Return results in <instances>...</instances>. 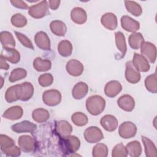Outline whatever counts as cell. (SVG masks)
I'll return each instance as SVG.
<instances>
[{
  "label": "cell",
  "instance_id": "obj_24",
  "mask_svg": "<svg viewBox=\"0 0 157 157\" xmlns=\"http://www.w3.org/2000/svg\"><path fill=\"white\" fill-rule=\"evenodd\" d=\"M88 91V86L84 82L77 83L72 90V94L74 99H81L85 97Z\"/></svg>",
  "mask_w": 157,
  "mask_h": 157
},
{
  "label": "cell",
  "instance_id": "obj_1",
  "mask_svg": "<svg viewBox=\"0 0 157 157\" xmlns=\"http://www.w3.org/2000/svg\"><path fill=\"white\" fill-rule=\"evenodd\" d=\"M0 147L2 151L7 156L15 157L21 154L20 148L17 147L13 140L6 135H0Z\"/></svg>",
  "mask_w": 157,
  "mask_h": 157
},
{
  "label": "cell",
  "instance_id": "obj_43",
  "mask_svg": "<svg viewBox=\"0 0 157 157\" xmlns=\"http://www.w3.org/2000/svg\"><path fill=\"white\" fill-rule=\"evenodd\" d=\"M53 81V75L51 74L46 73L44 74L40 75L38 79L39 83L42 86H48L52 85Z\"/></svg>",
  "mask_w": 157,
  "mask_h": 157
},
{
  "label": "cell",
  "instance_id": "obj_18",
  "mask_svg": "<svg viewBox=\"0 0 157 157\" xmlns=\"http://www.w3.org/2000/svg\"><path fill=\"white\" fill-rule=\"evenodd\" d=\"M122 90L121 83L117 80H112L108 82L104 88L105 95L109 98L115 97Z\"/></svg>",
  "mask_w": 157,
  "mask_h": 157
},
{
  "label": "cell",
  "instance_id": "obj_6",
  "mask_svg": "<svg viewBox=\"0 0 157 157\" xmlns=\"http://www.w3.org/2000/svg\"><path fill=\"white\" fill-rule=\"evenodd\" d=\"M17 85V95L18 99L26 101L29 100L33 96L34 88L31 83L24 82Z\"/></svg>",
  "mask_w": 157,
  "mask_h": 157
},
{
  "label": "cell",
  "instance_id": "obj_11",
  "mask_svg": "<svg viewBox=\"0 0 157 157\" xmlns=\"http://www.w3.org/2000/svg\"><path fill=\"white\" fill-rule=\"evenodd\" d=\"M18 142L20 149L24 152L29 153L34 151L35 149V140L30 136L24 135L19 137Z\"/></svg>",
  "mask_w": 157,
  "mask_h": 157
},
{
  "label": "cell",
  "instance_id": "obj_45",
  "mask_svg": "<svg viewBox=\"0 0 157 157\" xmlns=\"http://www.w3.org/2000/svg\"><path fill=\"white\" fill-rule=\"evenodd\" d=\"M10 2L13 4V6L19 9H26L28 7V5L23 1H11Z\"/></svg>",
  "mask_w": 157,
  "mask_h": 157
},
{
  "label": "cell",
  "instance_id": "obj_17",
  "mask_svg": "<svg viewBox=\"0 0 157 157\" xmlns=\"http://www.w3.org/2000/svg\"><path fill=\"white\" fill-rule=\"evenodd\" d=\"M121 27L129 32H136L140 28V23L129 16L124 15L121 18Z\"/></svg>",
  "mask_w": 157,
  "mask_h": 157
},
{
  "label": "cell",
  "instance_id": "obj_33",
  "mask_svg": "<svg viewBox=\"0 0 157 157\" xmlns=\"http://www.w3.org/2000/svg\"><path fill=\"white\" fill-rule=\"evenodd\" d=\"M32 117L33 120L38 123H43L46 121L50 117V114L48 110L39 108L34 110L33 112Z\"/></svg>",
  "mask_w": 157,
  "mask_h": 157
},
{
  "label": "cell",
  "instance_id": "obj_42",
  "mask_svg": "<svg viewBox=\"0 0 157 157\" xmlns=\"http://www.w3.org/2000/svg\"><path fill=\"white\" fill-rule=\"evenodd\" d=\"M127 155L126 148L121 143L116 145L112 150V156L113 157H126Z\"/></svg>",
  "mask_w": 157,
  "mask_h": 157
},
{
  "label": "cell",
  "instance_id": "obj_16",
  "mask_svg": "<svg viewBox=\"0 0 157 157\" xmlns=\"http://www.w3.org/2000/svg\"><path fill=\"white\" fill-rule=\"evenodd\" d=\"M101 126L107 131L112 132L115 131L118 127V120L115 117L112 115H106L100 120Z\"/></svg>",
  "mask_w": 157,
  "mask_h": 157
},
{
  "label": "cell",
  "instance_id": "obj_44",
  "mask_svg": "<svg viewBox=\"0 0 157 157\" xmlns=\"http://www.w3.org/2000/svg\"><path fill=\"white\" fill-rule=\"evenodd\" d=\"M15 34L23 46L31 49H34V47L31 41L25 35L17 31H15Z\"/></svg>",
  "mask_w": 157,
  "mask_h": 157
},
{
  "label": "cell",
  "instance_id": "obj_22",
  "mask_svg": "<svg viewBox=\"0 0 157 157\" xmlns=\"http://www.w3.org/2000/svg\"><path fill=\"white\" fill-rule=\"evenodd\" d=\"M56 131L61 138L70 136L72 131V126L66 121L61 120L57 123Z\"/></svg>",
  "mask_w": 157,
  "mask_h": 157
},
{
  "label": "cell",
  "instance_id": "obj_8",
  "mask_svg": "<svg viewBox=\"0 0 157 157\" xmlns=\"http://www.w3.org/2000/svg\"><path fill=\"white\" fill-rule=\"evenodd\" d=\"M141 53L144 57H145L150 63H154L156 58V46L149 42H145L141 45Z\"/></svg>",
  "mask_w": 157,
  "mask_h": 157
},
{
  "label": "cell",
  "instance_id": "obj_5",
  "mask_svg": "<svg viewBox=\"0 0 157 157\" xmlns=\"http://www.w3.org/2000/svg\"><path fill=\"white\" fill-rule=\"evenodd\" d=\"M44 102L49 106H55L59 104L61 100V94L56 90H50L45 91L42 95Z\"/></svg>",
  "mask_w": 157,
  "mask_h": 157
},
{
  "label": "cell",
  "instance_id": "obj_19",
  "mask_svg": "<svg viewBox=\"0 0 157 157\" xmlns=\"http://www.w3.org/2000/svg\"><path fill=\"white\" fill-rule=\"evenodd\" d=\"M34 40L36 45L42 50H48L50 49V41L47 34L43 32H38L35 37Z\"/></svg>",
  "mask_w": 157,
  "mask_h": 157
},
{
  "label": "cell",
  "instance_id": "obj_32",
  "mask_svg": "<svg viewBox=\"0 0 157 157\" xmlns=\"http://www.w3.org/2000/svg\"><path fill=\"white\" fill-rule=\"evenodd\" d=\"M58 51L62 56L67 57L70 56L72 52L71 42L67 40L61 41L58 45Z\"/></svg>",
  "mask_w": 157,
  "mask_h": 157
},
{
  "label": "cell",
  "instance_id": "obj_21",
  "mask_svg": "<svg viewBox=\"0 0 157 157\" xmlns=\"http://www.w3.org/2000/svg\"><path fill=\"white\" fill-rule=\"evenodd\" d=\"M102 25L109 30H114L118 25L117 17L112 13H106L101 17Z\"/></svg>",
  "mask_w": 157,
  "mask_h": 157
},
{
  "label": "cell",
  "instance_id": "obj_28",
  "mask_svg": "<svg viewBox=\"0 0 157 157\" xmlns=\"http://www.w3.org/2000/svg\"><path fill=\"white\" fill-rule=\"evenodd\" d=\"M142 140L144 145L145 155L147 157H155L156 156V148L154 143L145 136H142Z\"/></svg>",
  "mask_w": 157,
  "mask_h": 157
},
{
  "label": "cell",
  "instance_id": "obj_26",
  "mask_svg": "<svg viewBox=\"0 0 157 157\" xmlns=\"http://www.w3.org/2000/svg\"><path fill=\"white\" fill-rule=\"evenodd\" d=\"M50 28L52 32L58 36H64L67 31V27L64 22L59 20H54L50 23Z\"/></svg>",
  "mask_w": 157,
  "mask_h": 157
},
{
  "label": "cell",
  "instance_id": "obj_27",
  "mask_svg": "<svg viewBox=\"0 0 157 157\" xmlns=\"http://www.w3.org/2000/svg\"><path fill=\"white\" fill-rule=\"evenodd\" d=\"M115 43H116L117 47L121 52V55L119 58V59H120L121 58L124 57L127 51L126 40H125L124 34L120 31L115 33Z\"/></svg>",
  "mask_w": 157,
  "mask_h": 157
},
{
  "label": "cell",
  "instance_id": "obj_10",
  "mask_svg": "<svg viewBox=\"0 0 157 157\" xmlns=\"http://www.w3.org/2000/svg\"><path fill=\"white\" fill-rule=\"evenodd\" d=\"M125 78L128 82L133 84L139 82L140 79V74L139 71L135 68L131 61L126 63Z\"/></svg>",
  "mask_w": 157,
  "mask_h": 157
},
{
  "label": "cell",
  "instance_id": "obj_14",
  "mask_svg": "<svg viewBox=\"0 0 157 157\" xmlns=\"http://www.w3.org/2000/svg\"><path fill=\"white\" fill-rule=\"evenodd\" d=\"M132 62L134 66L137 71L147 72L150 69V64L147 59L139 53H134Z\"/></svg>",
  "mask_w": 157,
  "mask_h": 157
},
{
  "label": "cell",
  "instance_id": "obj_3",
  "mask_svg": "<svg viewBox=\"0 0 157 157\" xmlns=\"http://www.w3.org/2000/svg\"><path fill=\"white\" fill-rule=\"evenodd\" d=\"M61 142L62 147L66 153H74L77 151L80 145V140L74 136H69L66 137L61 138Z\"/></svg>",
  "mask_w": 157,
  "mask_h": 157
},
{
  "label": "cell",
  "instance_id": "obj_7",
  "mask_svg": "<svg viewBox=\"0 0 157 157\" xmlns=\"http://www.w3.org/2000/svg\"><path fill=\"white\" fill-rule=\"evenodd\" d=\"M85 139L88 143H97L104 138L101 130L96 126H90L84 132Z\"/></svg>",
  "mask_w": 157,
  "mask_h": 157
},
{
  "label": "cell",
  "instance_id": "obj_35",
  "mask_svg": "<svg viewBox=\"0 0 157 157\" xmlns=\"http://www.w3.org/2000/svg\"><path fill=\"white\" fill-rule=\"evenodd\" d=\"M124 3L127 10L133 15L139 17L142 14V9L138 3L130 1H125Z\"/></svg>",
  "mask_w": 157,
  "mask_h": 157
},
{
  "label": "cell",
  "instance_id": "obj_2",
  "mask_svg": "<svg viewBox=\"0 0 157 157\" xmlns=\"http://www.w3.org/2000/svg\"><path fill=\"white\" fill-rule=\"evenodd\" d=\"M105 101L101 96L94 95L89 97L86 101V107L88 112L93 115L101 113L105 108Z\"/></svg>",
  "mask_w": 157,
  "mask_h": 157
},
{
  "label": "cell",
  "instance_id": "obj_29",
  "mask_svg": "<svg viewBox=\"0 0 157 157\" xmlns=\"http://www.w3.org/2000/svg\"><path fill=\"white\" fill-rule=\"evenodd\" d=\"M128 155L131 157H138L142 153V147L139 142L134 140L126 145Z\"/></svg>",
  "mask_w": 157,
  "mask_h": 157
},
{
  "label": "cell",
  "instance_id": "obj_13",
  "mask_svg": "<svg viewBox=\"0 0 157 157\" xmlns=\"http://www.w3.org/2000/svg\"><path fill=\"white\" fill-rule=\"evenodd\" d=\"M84 67L81 62L77 59H71L67 63L66 71L69 74L72 76H79L83 71Z\"/></svg>",
  "mask_w": 157,
  "mask_h": 157
},
{
  "label": "cell",
  "instance_id": "obj_31",
  "mask_svg": "<svg viewBox=\"0 0 157 157\" xmlns=\"http://www.w3.org/2000/svg\"><path fill=\"white\" fill-rule=\"evenodd\" d=\"M0 40L3 47L13 48L15 47V41L12 34L8 31H2L0 34Z\"/></svg>",
  "mask_w": 157,
  "mask_h": 157
},
{
  "label": "cell",
  "instance_id": "obj_38",
  "mask_svg": "<svg viewBox=\"0 0 157 157\" xmlns=\"http://www.w3.org/2000/svg\"><path fill=\"white\" fill-rule=\"evenodd\" d=\"M72 122L78 126H83L87 124L88 119L87 116L82 112H75L71 117Z\"/></svg>",
  "mask_w": 157,
  "mask_h": 157
},
{
  "label": "cell",
  "instance_id": "obj_20",
  "mask_svg": "<svg viewBox=\"0 0 157 157\" xmlns=\"http://www.w3.org/2000/svg\"><path fill=\"white\" fill-rule=\"evenodd\" d=\"M117 104L121 109L126 112L132 111L135 105L133 98L128 94H124L120 97L117 101Z\"/></svg>",
  "mask_w": 157,
  "mask_h": 157
},
{
  "label": "cell",
  "instance_id": "obj_34",
  "mask_svg": "<svg viewBox=\"0 0 157 157\" xmlns=\"http://www.w3.org/2000/svg\"><path fill=\"white\" fill-rule=\"evenodd\" d=\"M128 39L130 47L135 50L139 49L144 42V37L140 33H134L131 34Z\"/></svg>",
  "mask_w": 157,
  "mask_h": 157
},
{
  "label": "cell",
  "instance_id": "obj_41",
  "mask_svg": "<svg viewBox=\"0 0 157 157\" xmlns=\"http://www.w3.org/2000/svg\"><path fill=\"white\" fill-rule=\"evenodd\" d=\"M12 24L17 28H21L25 26L27 23L26 18L21 13H16L11 18Z\"/></svg>",
  "mask_w": 157,
  "mask_h": 157
},
{
  "label": "cell",
  "instance_id": "obj_39",
  "mask_svg": "<svg viewBox=\"0 0 157 157\" xmlns=\"http://www.w3.org/2000/svg\"><path fill=\"white\" fill-rule=\"evenodd\" d=\"M27 75L26 71L23 68H16L13 69L9 76V80L10 82H15L19 80L23 79Z\"/></svg>",
  "mask_w": 157,
  "mask_h": 157
},
{
  "label": "cell",
  "instance_id": "obj_36",
  "mask_svg": "<svg viewBox=\"0 0 157 157\" xmlns=\"http://www.w3.org/2000/svg\"><path fill=\"white\" fill-rule=\"evenodd\" d=\"M145 85L150 92L152 93H156L157 92V82L156 75L153 74L148 76L145 80Z\"/></svg>",
  "mask_w": 157,
  "mask_h": 157
},
{
  "label": "cell",
  "instance_id": "obj_40",
  "mask_svg": "<svg viewBox=\"0 0 157 157\" xmlns=\"http://www.w3.org/2000/svg\"><path fill=\"white\" fill-rule=\"evenodd\" d=\"M17 85L9 87L5 94L6 100L8 102H12L18 100L17 95Z\"/></svg>",
  "mask_w": 157,
  "mask_h": 157
},
{
  "label": "cell",
  "instance_id": "obj_9",
  "mask_svg": "<svg viewBox=\"0 0 157 157\" xmlns=\"http://www.w3.org/2000/svg\"><path fill=\"white\" fill-rule=\"evenodd\" d=\"M137 132V127L131 121L123 122L119 128V135L123 139H130L134 137Z\"/></svg>",
  "mask_w": 157,
  "mask_h": 157
},
{
  "label": "cell",
  "instance_id": "obj_12",
  "mask_svg": "<svg viewBox=\"0 0 157 157\" xmlns=\"http://www.w3.org/2000/svg\"><path fill=\"white\" fill-rule=\"evenodd\" d=\"M37 128V125L29 121H23L12 126L13 131L17 133L32 132Z\"/></svg>",
  "mask_w": 157,
  "mask_h": 157
},
{
  "label": "cell",
  "instance_id": "obj_25",
  "mask_svg": "<svg viewBox=\"0 0 157 157\" xmlns=\"http://www.w3.org/2000/svg\"><path fill=\"white\" fill-rule=\"evenodd\" d=\"M23 115V109L20 106L15 105L9 108L6 110L2 117L6 119L10 120H15L20 118Z\"/></svg>",
  "mask_w": 157,
  "mask_h": 157
},
{
  "label": "cell",
  "instance_id": "obj_4",
  "mask_svg": "<svg viewBox=\"0 0 157 157\" xmlns=\"http://www.w3.org/2000/svg\"><path fill=\"white\" fill-rule=\"evenodd\" d=\"M48 5L46 1H40L39 3L31 6L28 13L33 18H40L48 13Z\"/></svg>",
  "mask_w": 157,
  "mask_h": 157
},
{
  "label": "cell",
  "instance_id": "obj_15",
  "mask_svg": "<svg viewBox=\"0 0 157 157\" xmlns=\"http://www.w3.org/2000/svg\"><path fill=\"white\" fill-rule=\"evenodd\" d=\"M1 56L5 60H7L13 64L17 63L20 59V55L19 52L13 48L3 47Z\"/></svg>",
  "mask_w": 157,
  "mask_h": 157
},
{
  "label": "cell",
  "instance_id": "obj_30",
  "mask_svg": "<svg viewBox=\"0 0 157 157\" xmlns=\"http://www.w3.org/2000/svg\"><path fill=\"white\" fill-rule=\"evenodd\" d=\"M33 66L36 71L44 72L50 69L52 63L48 59H43L40 57H37L33 61Z\"/></svg>",
  "mask_w": 157,
  "mask_h": 157
},
{
  "label": "cell",
  "instance_id": "obj_46",
  "mask_svg": "<svg viewBox=\"0 0 157 157\" xmlns=\"http://www.w3.org/2000/svg\"><path fill=\"white\" fill-rule=\"evenodd\" d=\"M60 1H48V6L50 9L53 10H56L59 6Z\"/></svg>",
  "mask_w": 157,
  "mask_h": 157
},
{
  "label": "cell",
  "instance_id": "obj_37",
  "mask_svg": "<svg viewBox=\"0 0 157 157\" xmlns=\"http://www.w3.org/2000/svg\"><path fill=\"white\" fill-rule=\"evenodd\" d=\"M107 155L108 148L104 144H98L93 148L92 155L94 157H106Z\"/></svg>",
  "mask_w": 157,
  "mask_h": 157
},
{
  "label": "cell",
  "instance_id": "obj_23",
  "mask_svg": "<svg viewBox=\"0 0 157 157\" xmlns=\"http://www.w3.org/2000/svg\"><path fill=\"white\" fill-rule=\"evenodd\" d=\"M71 17L72 20L78 25L84 23L87 19L86 12L80 7L74 8L71 11Z\"/></svg>",
  "mask_w": 157,
  "mask_h": 157
},
{
  "label": "cell",
  "instance_id": "obj_47",
  "mask_svg": "<svg viewBox=\"0 0 157 157\" xmlns=\"http://www.w3.org/2000/svg\"><path fill=\"white\" fill-rule=\"evenodd\" d=\"M0 67L1 69H4V70H7L9 67V66L7 64V63L1 56V59H0Z\"/></svg>",
  "mask_w": 157,
  "mask_h": 157
}]
</instances>
